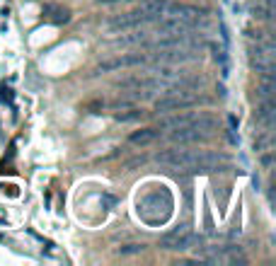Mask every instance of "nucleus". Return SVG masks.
<instances>
[{"mask_svg":"<svg viewBox=\"0 0 276 266\" xmlns=\"http://www.w3.org/2000/svg\"><path fill=\"white\" fill-rule=\"evenodd\" d=\"M143 117V114H140V109H131V112H119V114H116V121H124V123H129V121H138V118Z\"/></svg>","mask_w":276,"mask_h":266,"instance_id":"nucleus-10","label":"nucleus"},{"mask_svg":"<svg viewBox=\"0 0 276 266\" xmlns=\"http://www.w3.org/2000/svg\"><path fill=\"white\" fill-rule=\"evenodd\" d=\"M158 136H160V128H140L136 133H131L129 143L131 146H148V143L158 141Z\"/></svg>","mask_w":276,"mask_h":266,"instance_id":"nucleus-8","label":"nucleus"},{"mask_svg":"<svg viewBox=\"0 0 276 266\" xmlns=\"http://www.w3.org/2000/svg\"><path fill=\"white\" fill-rule=\"evenodd\" d=\"M167 2L170 0H140L136 10L126 12V15H116L111 17L107 30L109 31H129V30H140L143 25H153L163 17Z\"/></svg>","mask_w":276,"mask_h":266,"instance_id":"nucleus-2","label":"nucleus"},{"mask_svg":"<svg viewBox=\"0 0 276 266\" xmlns=\"http://www.w3.org/2000/svg\"><path fill=\"white\" fill-rule=\"evenodd\" d=\"M148 63V54H126L119 59H109L100 63L95 68V73H111V70H121V68H136V65H145Z\"/></svg>","mask_w":276,"mask_h":266,"instance_id":"nucleus-7","label":"nucleus"},{"mask_svg":"<svg viewBox=\"0 0 276 266\" xmlns=\"http://www.w3.org/2000/svg\"><path fill=\"white\" fill-rule=\"evenodd\" d=\"M160 165L170 170H187V172H216L228 167V157L221 152H206V150H184L170 148L155 155Z\"/></svg>","mask_w":276,"mask_h":266,"instance_id":"nucleus-1","label":"nucleus"},{"mask_svg":"<svg viewBox=\"0 0 276 266\" xmlns=\"http://www.w3.org/2000/svg\"><path fill=\"white\" fill-rule=\"evenodd\" d=\"M216 128H218V121H216L213 117H208V114H196L187 126L172 131L170 138H172L174 143H196V141L208 138Z\"/></svg>","mask_w":276,"mask_h":266,"instance_id":"nucleus-3","label":"nucleus"},{"mask_svg":"<svg viewBox=\"0 0 276 266\" xmlns=\"http://www.w3.org/2000/svg\"><path fill=\"white\" fill-rule=\"evenodd\" d=\"M44 12L49 15V20L56 22V25L68 22V10H61V7H54V5H46V10H44Z\"/></svg>","mask_w":276,"mask_h":266,"instance_id":"nucleus-9","label":"nucleus"},{"mask_svg":"<svg viewBox=\"0 0 276 266\" xmlns=\"http://www.w3.org/2000/svg\"><path fill=\"white\" fill-rule=\"evenodd\" d=\"M204 99L199 94H189V92H170L167 97L155 102V112L160 114H170V112H184V109H192L199 107Z\"/></svg>","mask_w":276,"mask_h":266,"instance_id":"nucleus-4","label":"nucleus"},{"mask_svg":"<svg viewBox=\"0 0 276 266\" xmlns=\"http://www.w3.org/2000/svg\"><path fill=\"white\" fill-rule=\"evenodd\" d=\"M249 63L252 68H257V73L272 75L274 73V44L269 39L257 41V46L249 49Z\"/></svg>","mask_w":276,"mask_h":266,"instance_id":"nucleus-5","label":"nucleus"},{"mask_svg":"<svg viewBox=\"0 0 276 266\" xmlns=\"http://www.w3.org/2000/svg\"><path fill=\"white\" fill-rule=\"evenodd\" d=\"M143 249H145L143 244H126V247H119V254H138Z\"/></svg>","mask_w":276,"mask_h":266,"instance_id":"nucleus-11","label":"nucleus"},{"mask_svg":"<svg viewBox=\"0 0 276 266\" xmlns=\"http://www.w3.org/2000/svg\"><path fill=\"white\" fill-rule=\"evenodd\" d=\"M194 242H196V235H192L187 228L182 230H174V233H167L165 237H160V249H167V252H184L189 249Z\"/></svg>","mask_w":276,"mask_h":266,"instance_id":"nucleus-6","label":"nucleus"}]
</instances>
